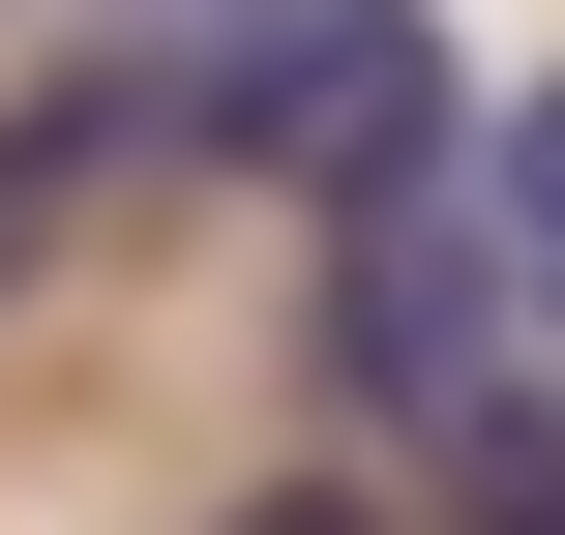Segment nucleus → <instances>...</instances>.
<instances>
[{
  "label": "nucleus",
  "mask_w": 565,
  "mask_h": 535,
  "mask_svg": "<svg viewBox=\"0 0 565 535\" xmlns=\"http://www.w3.org/2000/svg\"><path fill=\"white\" fill-rule=\"evenodd\" d=\"M89 208H119V119H89V89H0V298H30Z\"/></svg>",
  "instance_id": "nucleus-3"
},
{
  "label": "nucleus",
  "mask_w": 565,
  "mask_h": 535,
  "mask_svg": "<svg viewBox=\"0 0 565 535\" xmlns=\"http://www.w3.org/2000/svg\"><path fill=\"white\" fill-rule=\"evenodd\" d=\"M119 119V179H268V208H358L447 149V0H119L60 60Z\"/></svg>",
  "instance_id": "nucleus-1"
},
{
  "label": "nucleus",
  "mask_w": 565,
  "mask_h": 535,
  "mask_svg": "<svg viewBox=\"0 0 565 535\" xmlns=\"http://www.w3.org/2000/svg\"><path fill=\"white\" fill-rule=\"evenodd\" d=\"M477 328H507V268L447 238V149H417V179H358V208H328V387H387V417H507V357H477Z\"/></svg>",
  "instance_id": "nucleus-2"
},
{
  "label": "nucleus",
  "mask_w": 565,
  "mask_h": 535,
  "mask_svg": "<svg viewBox=\"0 0 565 535\" xmlns=\"http://www.w3.org/2000/svg\"><path fill=\"white\" fill-rule=\"evenodd\" d=\"M477 179H507V268L565 298V89H507V119H477Z\"/></svg>",
  "instance_id": "nucleus-4"
},
{
  "label": "nucleus",
  "mask_w": 565,
  "mask_h": 535,
  "mask_svg": "<svg viewBox=\"0 0 565 535\" xmlns=\"http://www.w3.org/2000/svg\"><path fill=\"white\" fill-rule=\"evenodd\" d=\"M209 535H387V506H358V477H268V506H209Z\"/></svg>",
  "instance_id": "nucleus-5"
}]
</instances>
